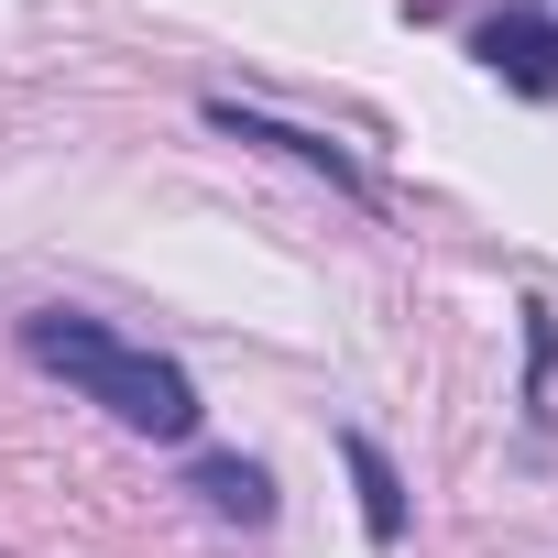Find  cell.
<instances>
[{
    "label": "cell",
    "mask_w": 558,
    "mask_h": 558,
    "mask_svg": "<svg viewBox=\"0 0 558 558\" xmlns=\"http://www.w3.org/2000/svg\"><path fill=\"white\" fill-rule=\"evenodd\" d=\"M208 121L219 132H241V143H274V154H286V165H307V175H329L340 197H373V175L340 154V143H318V132H296V121H263V110H241V99H208Z\"/></svg>",
    "instance_id": "obj_3"
},
{
    "label": "cell",
    "mask_w": 558,
    "mask_h": 558,
    "mask_svg": "<svg viewBox=\"0 0 558 558\" xmlns=\"http://www.w3.org/2000/svg\"><path fill=\"white\" fill-rule=\"evenodd\" d=\"M23 351H34L45 373H66L88 405H110L121 427H143V438H186V427H197V384H186L175 362L132 351V340H121V329H99V318L34 307V318H23Z\"/></svg>",
    "instance_id": "obj_1"
},
{
    "label": "cell",
    "mask_w": 558,
    "mask_h": 558,
    "mask_svg": "<svg viewBox=\"0 0 558 558\" xmlns=\"http://www.w3.org/2000/svg\"><path fill=\"white\" fill-rule=\"evenodd\" d=\"M197 493H208V514H230V525H263L274 514V482H263V460H197Z\"/></svg>",
    "instance_id": "obj_5"
},
{
    "label": "cell",
    "mask_w": 558,
    "mask_h": 558,
    "mask_svg": "<svg viewBox=\"0 0 558 558\" xmlns=\"http://www.w3.org/2000/svg\"><path fill=\"white\" fill-rule=\"evenodd\" d=\"M340 460H351V482H362V525H373V547H395V536H405V482H395V460H384L362 427L340 438Z\"/></svg>",
    "instance_id": "obj_4"
},
{
    "label": "cell",
    "mask_w": 558,
    "mask_h": 558,
    "mask_svg": "<svg viewBox=\"0 0 558 558\" xmlns=\"http://www.w3.org/2000/svg\"><path fill=\"white\" fill-rule=\"evenodd\" d=\"M482 66L525 99H558V23L547 12H493L482 23Z\"/></svg>",
    "instance_id": "obj_2"
}]
</instances>
